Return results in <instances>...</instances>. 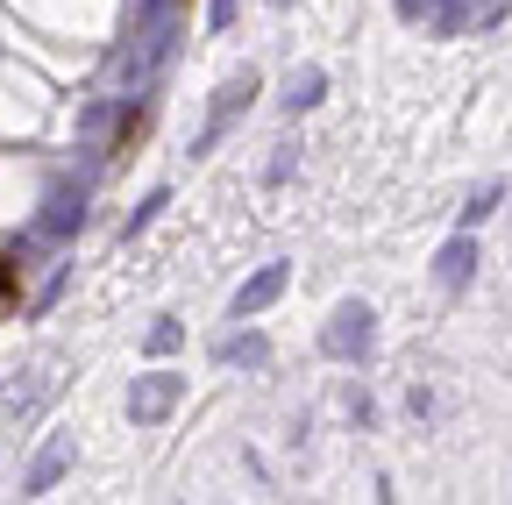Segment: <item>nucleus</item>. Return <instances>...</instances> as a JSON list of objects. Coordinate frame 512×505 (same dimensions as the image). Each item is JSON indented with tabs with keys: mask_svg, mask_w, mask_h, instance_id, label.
<instances>
[{
	"mask_svg": "<svg viewBox=\"0 0 512 505\" xmlns=\"http://www.w3.org/2000/svg\"><path fill=\"white\" fill-rule=\"evenodd\" d=\"M22 313V264L8 257V249H0V328H8Z\"/></svg>",
	"mask_w": 512,
	"mask_h": 505,
	"instance_id": "f257e3e1",
	"label": "nucleus"
}]
</instances>
